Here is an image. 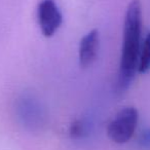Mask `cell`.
<instances>
[{"mask_svg": "<svg viewBox=\"0 0 150 150\" xmlns=\"http://www.w3.org/2000/svg\"><path fill=\"white\" fill-rule=\"evenodd\" d=\"M139 145L141 148L146 150L150 149V129L146 127L140 133L139 136Z\"/></svg>", "mask_w": 150, "mask_h": 150, "instance_id": "ba28073f", "label": "cell"}, {"mask_svg": "<svg viewBox=\"0 0 150 150\" xmlns=\"http://www.w3.org/2000/svg\"><path fill=\"white\" fill-rule=\"evenodd\" d=\"M142 46V6L139 0L127 5L123 21L122 47L117 75L116 88L123 93L129 88L138 72Z\"/></svg>", "mask_w": 150, "mask_h": 150, "instance_id": "6da1fadb", "label": "cell"}, {"mask_svg": "<svg viewBox=\"0 0 150 150\" xmlns=\"http://www.w3.org/2000/svg\"><path fill=\"white\" fill-rule=\"evenodd\" d=\"M91 123L86 119H76L73 121L69 129L70 137L74 140L84 139L90 135L91 132Z\"/></svg>", "mask_w": 150, "mask_h": 150, "instance_id": "52a82bcc", "label": "cell"}, {"mask_svg": "<svg viewBox=\"0 0 150 150\" xmlns=\"http://www.w3.org/2000/svg\"><path fill=\"white\" fill-rule=\"evenodd\" d=\"M100 48V34L97 29L90 31L82 37L78 47V60L79 65L83 68L94 64Z\"/></svg>", "mask_w": 150, "mask_h": 150, "instance_id": "5b68a950", "label": "cell"}, {"mask_svg": "<svg viewBox=\"0 0 150 150\" xmlns=\"http://www.w3.org/2000/svg\"><path fill=\"white\" fill-rule=\"evenodd\" d=\"M18 115L23 125L30 129H37L43 125L45 114L41 104L33 97H22L18 103Z\"/></svg>", "mask_w": 150, "mask_h": 150, "instance_id": "277c9868", "label": "cell"}, {"mask_svg": "<svg viewBox=\"0 0 150 150\" xmlns=\"http://www.w3.org/2000/svg\"><path fill=\"white\" fill-rule=\"evenodd\" d=\"M38 25L45 37H52L62 25V13L54 0H41L37 6Z\"/></svg>", "mask_w": 150, "mask_h": 150, "instance_id": "3957f363", "label": "cell"}, {"mask_svg": "<svg viewBox=\"0 0 150 150\" xmlns=\"http://www.w3.org/2000/svg\"><path fill=\"white\" fill-rule=\"evenodd\" d=\"M150 71V32L142 41L141 52L138 64V72L144 74Z\"/></svg>", "mask_w": 150, "mask_h": 150, "instance_id": "8992f818", "label": "cell"}, {"mask_svg": "<svg viewBox=\"0 0 150 150\" xmlns=\"http://www.w3.org/2000/svg\"><path fill=\"white\" fill-rule=\"evenodd\" d=\"M139 113L135 107L121 109L107 127L109 139L116 144H125L132 139L137 129Z\"/></svg>", "mask_w": 150, "mask_h": 150, "instance_id": "7a4b0ae2", "label": "cell"}]
</instances>
